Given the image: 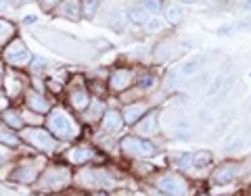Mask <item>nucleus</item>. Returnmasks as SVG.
Wrapping results in <instances>:
<instances>
[{
  "label": "nucleus",
  "mask_w": 251,
  "mask_h": 196,
  "mask_svg": "<svg viewBox=\"0 0 251 196\" xmlns=\"http://www.w3.org/2000/svg\"><path fill=\"white\" fill-rule=\"evenodd\" d=\"M174 130H176V136L178 138H188L191 136V123L188 121H176V125H174Z\"/></svg>",
  "instance_id": "5701e85b"
},
{
  "label": "nucleus",
  "mask_w": 251,
  "mask_h": 196,
  "mask_svg": "<svg viewBox=\"0 0 251 196\" xmlns=\"http://www.w3.org/2000/svg\"><path fill=\"white\" fill-rule=\"evenodd\" d=\"M143 113H145V105L143 103H136V105H128L124 109V115H122V119L132 125V123H136L138 119H143Z\"/></svg>",
  "instance_id": "f8f14e48"
},
{
  "label": "nucleus",
  "mask_w": 251,
  "mask_h": 196,
  "mask_svg": "<svg viewBox=\"0 0 251 196\" xmlns=\"http://www.w3.org/2000/svg\"><path fill=\"white\" fill-rule=\"evenodd\" d=\"M145 27H147V31H151V34H157V31H161L163 27H166V23H163L159 17H151L145 23Z\"/></svg>",
  "instance_id": "b1692460"
},
{
  "label": "nucleus",
  "mask_w": 251,
  "mask_h": 196,
  "mask_svg": "<svg viewBox=\"0 0 251 196\" xmlns=\"http://www.w3.org/2000/svg\"><path fill=\"white\" fill-rule=\"evenodd\" d=\"M0 194H2V188H0Z\"/></svg>",
  "instance_id": "ea45409f"
},
{
  "label": "nucleus",
  "mask_w": 251,
  "mask_h": 196,
  "mask_svg": "<svg viewBox=\"0 0 251 196\" xmlns=\"http://www.w3.org/2000/svg\"><path fill=\"white\" fill-rule=\"evenodd\" d=\"M130 84H132V71L130 69H120V71H115L111 75V82H109V86H111L113 90H117V92L126 90Z\"/></svg>",
  "instance_id": "1a4fd4ad"
},
{
  "label": "nucleus",
  "mask_w": 251,
  "mask_h": 196,
  "mask_svg": "<svg viewBox=\"0 0 251 196\" xmlns=\"http://www.w3.org/2000/svg\"><path fill=\"white\" fill-rule=\"evenodd\" d=\"M27 105H29V109H34L36 113H49V103L40 96V94H29L27 96Z\"/></svg>",
  "instance_id": "dca6fc26"
},
{
  "label": "nucleus",
  "mask_w": 251,
  "mask_h": 196,
  "mask_svg": "<svg viewBox=\"0 0 251 196\" xmlns=\"http://www.w3.org/2000/svg\"><path fill=\"white\" fill-rule=\"evenodd\" d=\"M6 161V152L2 151V148H0V165H2V163Z\"/></svg>",
  "instance_id": "c9c22d12"
},
{
  "label": "nucleus",
  "mask_w": 251,
  "mask_h": 196,
  "mask_svg": "<svg viewBox=\"0 0 251 196\" xmlns=\"http://www.w3.org/2000/svg\"><path fill=\"white\" fill-rule=\"evenodd\" d=\"M155 188L163 194H170V196H186L188 194L186 182L178 175H161L155 182Z\"/></svg>",
  "instance_id": "7ed1b4c3"
},
{
  "label": "nucleus",
  "mask_w": 251,
  "mask_h": 196,
  "mask_svg": "<svg viewBox=\"0 0 251 196\" xmlns=\"http://www.w3.org/2000/svg\"><path fill=\"white\" fill-rule=\"evenodd\" d=\"M128 19L132 23H136V25H145L151 17H149V11L143 9V4H136V6H132V9L128 11Z\"/></svg>",
  "instance_id": "4468645a"
},
{
  "label": "nucleus",
  "mask_w": 251,
  "mask_h": 196,
  "mask_svg": "<svg viewBox=\"0 0 251 196\" xmlns=\"http://www.w3.org/2000/svg\"><path fill=\"white\" fill-rule=\"evenodd\" d=\"M46 125H49V130L52 131V136H57L61 140H72L74 136L80 134L77 125H74V121L69 119V117L63 111H59V109L49 115V121H46Z\"/></svg>",
  "instance_id": "f257e3e1"
},
{
  "label": "nucleus",
  "mask_w": 251,
  "mask_h": 196,
  "mask_svg": "<svg viewBox=\"0 0 251 196\" xmlns=\"http://www.w3.org/2000/svg\"><path fill=\"white\" fill-rule=\"evenodd\" d=\"M2 121L9 125V128H13V130H21L23 128V119L15 111H4L2 113Z\"/></svg>",
  "instance_id": "aec40b11"
},
{
  "label": "nucleus",
  "mask_w": 251,
  "mask_h": 196,
  "mask_svg": "<svg viewBox=\"0 0 251 196\" xmlns=\"http://www.w3.org/2000/svg\"><path fill=\"white\" fill-rule=\"evenodd\" d=\"M134 196H147V194H140V192H138V194H134Z\"/></svg>",
  "instance_id": "4c0bfd02"
},
{
  "label": "nucleus",
  "mask_w": 251,
  "mask_h": 196,
  "mask_svg": "<svg viewBox=\"0 0 251 196\" xmlns=\"http://www.w3.org/2000/svg\"><path fill=\"white\" fill-rule=\"evenodd\" d=\"M166 19L172 23V25H176V23L182 21V9H180V4L172 2L168 9H166Z\"/></svg>",
  "instance_id": "6ab92c4d"
},
{
  "label": "nucleus",
  "mask_w": 251,
  "mask_h": 196,
  "mask_svg": "<svg viewBox=\"0 0 251 196\" xmlns=\"http://www.w3.org/2000/svg\"><path fill=\"white\" fill-rule=\"evenodd\" d=\"M155 77L153 75H145L143 77V80H140V88H143V90H151L153 88V86H155Z\"/></svg>",
  "instance_id": "c85d7f7f"
},
{
  "label": "nucleus",
  "mask_w": 251,
  "mask_h": 196,
  "mask_svg": "<svg viewBox=\"0 0 251 196\" xmlns=\"http://www.w3.org/2000/svg\"><path fill=\"white\" fill-rule=\"evenodd\" d=\"M0 140H2L4 144H13V146L17 144V138H15L13 134H0Z\"/></svg>",
  "instance_id": "7c9ffc66"
},
{
  "label": "nucleus",
  "mask_w": 251,
  "mask_h": 196,
  "mask_svg": "<svg viewBox=\"0 0 251 196\" xmlns=\"http://www.w3.org/2000/svg\"><path fill=\"white\" fill-rule=\"evenodd\" d=\"M9 2H11L13 6H21L23 2H27V0H9Z\"/></svg>",
  "instance_id": "72a5a7b5"
},
{
  "label": "nucleus",
  "mask_w": 251,
  "mask_h": 196,
  "mask_svg": "<svg viewBox=\"0 0 251 196\" xmlns=\"http://www.w3.org/2000/svg\"><path fill=\"white\" fill-rule=\"evenodd\" d=\"M228 86H232V77H226V75H216L211 84L207 86L205 90V96L207 98H214V96H226V90H228Z\"/></svg>",
  "instance_id": "0eeeda50"
},
{
  "label": "nucleus",
  "mask_w": 251,
  "mask_h": 196,
  "mask_svg": "<svg viewBox=\"0 0 251 196\" xmlns=\"http://www.w3.org/2000/svg\"><path fill=\"white\" fill-rule=\"evenodd\" d=\"M97 9H99V0H84V9H82L84 17H88V19L94 17Z\"/></svg>",
  "instance_id": "393cba45"
},
{
  "label": "nucleus",
  "mask_w": 251,
  "mask_h": 196,
  "mask_svg": "<svg viewBox=\"0 0 251 196\" xmlns=\"http://www.w3.org/2000/svg\"><path fill=\"white\" fill-rule=\"evenodd\" d=\"M40 2H42V6H46V9H50V6L57 2V0H40Z\"/></svg>",
  "instance_id": "473e14b6"
},
{
  "label": "nucleus",
  "mask_w": 251,
  "mask_h": 196,
  "mask_svg": "<svg viewBox=\"0 0 251 196\" xmlns=\"http://www.w3.org/2000/svg\"><path fill=\"white\" fill-rule=\"evenodd\" d=\"M243 9H245V11H251V0H243Z\"/></svg>",
  "instance_id": "f704fd0d"
},
{
  "label": "nucleus",
  "mask_w": 251,
  "mask_h": 196,
  "mask_svg": "<svg viewBox=\"0 0 251 196\" xmlns=\"http://www.w3.org/2000/svg\"><path fill=\"white\" fill-rule=\"evenodd\" d=\"M31 63H34V67H36V69L44 67V59H40V57H34V59H31Z\"/></svg>",
  "instance_id": "2f4dec72"
},
{
  "label": "nucleus",
  "mask_w": 251,
  "mask_h": 196,
  "mask_svg": "<svg viewBox=\"0 0 251 196\" xmlns=\"http://www.w3.org/2000/svg\"><path fill=\"white\" fill-rule=\"evenodd\" d=\"M122 151L132 156H153L155 154V144L140 136H126L122 140Z\"/></svg>",
  "instance_id": "f03ea898"
},
{
  "label": "nucleus",
  "mask_w": 251,
  "mask_h": 196,
  "mask_svg": "<svg viewBox=\"0 0 251 196\" xmlns=\"http://www.w3.org/2000/svg\"><path fill=\"white\" fill-rule=\"evenodd\" d=\"M153 196H159V194H157V192H155V194H153Z\"/></svg>",
  "instance_id": "58836bf2"
},
{
  "label": "nucleus",
  "mask_w": 251,
  "mask_h": 196,
  "mask_svg": "<svg viewBox=\"0 0 251 196\" xmlns=\"http://www.w3.org/2000/svg\"><path fill=\"white\" fill-rule=\"evenodd\" d=\"M13 177L17 179V182H31V179L36 177V167H25V165H21V167L13 174Z\"/></svg>",
  "instance_id": "a211bd4d"
},
{
  "label": "nucleus",
  "mask_w": 251,
  "mask_h": 196,
  "mask_svg": "<svg viewBox=\"0 0 251 196\" xmlns=\"http://www.w3.org/2000/svg\"><path fill=\"white\" fill-rule=\"evenodd\" d=\"M31 52L25 48V50H21V52H15V54H9L6 57V61L11 63V65H15V67H23V65H29L31 63Z\"/></svg>",
  "instance_id": "2eb2a0df"
},
{
  "label": "nucleus",
  "mask_w": 251,
  "mask_h": 196,
  "mask_svg": "<svg viewBox=\"0 0 251 196\" xmlns=\"http://www.w3.org/2000/svg\"><path fill=\"white\" fill-rule=\"evenodd\" d=\"M21 50H25V46H23L21 40H15L9 48H6V57H9V54H15V52H21Z\"/></svg>",
  "instance_id": "cd10ccee"
},
{
  "label": "nucleus",
  "mask_w": 251,
  "mask_h": 196,
  "mask_svg": "<svg viewBox=\"0 0 251 196\" xmlns=\"http://www.w3.org/2000/svg\"><path fill=\"white\" fill-rule=\"evenodd\" d=\"M122 123H124V119H122V115L117 111H105V115H103V130L107 131V134L117 131L122 128Z\"/></svg>",
  "instance_id": "9d476101"
},
{
  "label": "nucleus",
  "mask_w": 251,
  "mask_h": 196,
  "mask_svg": "<svg viewBox=\"0 0 251 196\" xmlns=\"http://www.w3.org/2000/svg\"><path fill=\"white\" fill-rule=\"evenodd\" d=\"M67 159H69V163L82 165V163L92 159V151H88V148H72V151L67 152Z\"/></svg>",
  "instance_id": "ddd939ff"
},
{
  "label": "nucleus",
  "mask_w": 251,
  "mask_h": 196,
  "mask_svg": "<svg viewBox=\"0 0 251 196\" xmlns=\"http://www.w3.org/2000/svg\"><path fill=\"white\" fill-rule=\"evenodd\" d=\"M69 100H72V105H74L75 109H80V111L88 107V103H90L84 90H74V92H72V98H69Z\"/></svg>",
  "instance_id": "412c9836"
},
{
  "label": "nucleus",
  "mask_w": 251,
  "mask_h": 196,
  "mask_svg": "<svg viewBox=\"0 0 251 196\" xmlns=\"http://www.w3.org/2000/svg\"><path fill=\"white\" fill-rule=\"evenodd\" d=\"M241 174V167L239 165H230V163H226V165L220 167L216 174H214V182L216 184H228L232 182L234 177H237Z\"/></svg>",
  "instance_id": "6e6552de"
},
{
  "label": "nucleus",
  "mask_w": 251,
  "mask_h": 196,
  "mask_svg": "<svg viewBox=\"0 0 251 196\" xmlns=\"http://www.w3.org/2000/svg\"><path fill=\"white\" fill-rule=\"evenodd\" d=\"M143 9L149 13H159L161 11V0H143Z\"/></svg>",
  "instance_id": "bb28decb"
},
{
  "label": "nucleus",
  "mask_w": 251,
  "mask_h": 196,
  "mask_svg": "<svg viewBox=\"0 0 251 196\" xmlns=\"http://www.w3.org/2000/svg\"><path fill=\"white\" fill-rule=\"evenodd\" d=\"M15 34V27L11 25V23H6V21H2L0 19V46H2L9 38Z\"/></svg>",
  "instance_id": "4be33fe9"
},
{
  "label": "nucleus",
  "mask_w": 251,
  "mask_h": 196,
  "mask_svg": "<svg viewBox=\"0 0 251 196\" xmlns=\"http://www.w3.org/2000/svg\"><path fill=\"white\" fill-rule=\"evenodd\" d=\"M178 165L180 167H205L214 161V156L207 151H197V152H191V154H178Z\"/></svg>",
  "instance_id": "423d86ee"
},
{
  "label": "nucleus",
  "mask_w": 251,
  "mask_h": 196,
  "mask_svg": "<svg viewBox=\"0 0 251 196\" xmlns=\"http://www.w3.org/2000/svg\"><path fill=\"white\" fill-rule=\"evenodd\" d=\"M23 138H25L31 146L40 148V151H52V148H54V138L46 130H42V128L25 130V131H23Z\"/></svg>",
  "instance_id": "20e7f679"
},
{
  "label": "nucleus",
  "mask_w": 251,
  "mask_h": 196,
  "mask_svg": "<svg viewBox=\"0 0 251 196\" xmlns=\"http://www.w3.org/2000/svg\"><path fill=\"white\" fill-rule=\"evenodd\" d=\"M100 111H103V103H99V100H94V103L90 105V109H88V113H86V117H88L90 121H94L97 117L100 115Z\"/></svg>",
  "instance_id": "a878e982"
},
{
  "label": "nucleus",
  "mask_w": 251,
  "mask_h": 196,
  "mask_svg": "<svg viewBox=\"0 0 251 196\" xmlns=\"http://www.w3.org/2000/svg\"><path fill=\"white\" fill-rule=\"evenodd\" d=\"M207 63V54L205 52H199V54H193L191 59H186L182 65L178 67V77H195L201 73V69L205 67Z\"/></svg>",
  "instance_id": "39448f33"
},
{
  "label": "nucleus",
  "mask_w": 251,
  "mask_h": 196,
  "mask_svg": "<svg viewBox=\"0 0 251 196\" xmlns=\"http://www.w3.org/2000/svg\"><path fill=\"white\" fill-rule=\"evenodd\" d=\"M80 13H82V9H80V4H77V0H65V2L59 6V15L69 21L80 19Z\"/></svg>",
  "instance_id": "9b49d317"
},
{
  "label": "nucleus",
  "mask_w": 251,
  "mask_h": 196,
  "mask_svg": "<svg viewBox=\"0 0 251 196\" xmlns=\"http://www.w3.org/2000/svg\"><path fill=\"white\" fill-rule=\"evenodd\" d=\"M178 2H182V4H193V2H197V0H178Z\"/></svg>",
  "instance_id": "e433bc0d"
},
{
  "label": "nucleus",
  "mask_w": 251,
  "mask_h": 196,
  "mask_svg": "<svg viewBox=\"0 0 251 196\" xmlns=\"http://www.w3.org/2000/svg\"><path fill=\"white\" fill-rule=\"evenodd\" d=\"M155 121H157L155 113H149L145 119H140V123H138V131H140L143 136H151L153 131H155Z\"/></svg>",
  "instance_id": "f3484780"
},
{
  "label": "nucleus",
  "mask_w": 251,
  "mask_h": 196,
  "mask_svg": "<svg viewBox=\"0 0 251 196\" xmlns=\"http://www.w3.org/2000/svg\"><path fill=\"white\" fill-rule=\"evenodd\" d=\"M120 19H122V13H115V17L109 21V25H113L115 31H122V23H120Z\"/></svg>",
  "instance_id": "c756f323"
}]
</instances>
